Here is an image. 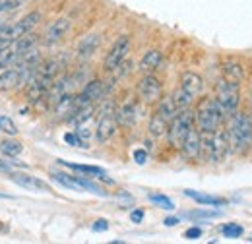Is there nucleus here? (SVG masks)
I'll use <instances>...</instances> for the list:
<instances>
[{
	"mask_svg": "<svg viewBox=\"0 0 252 244\" xmlns=\"http://www.w3.org/2000/svg\"><path fill=\"white\" fill-rule=\"evenodd\" d=\"M229 152L243 153L252 146V115L235 111L225 130Z\"/></svg>",
	"mask_w": 252,
	"mask_h": 244,
	"instance_id": "nucleus-1",
	"label": "nucleus"
},
{
	"mask_svg": "<svg viewBox=\"0 0 252 244\" xmlns=\"http://www.w3.org/2000/svg\"><path fill=\"white\" fill-rule=\"evenodd\" d=\"M194 121H196V128L200 132H216V130H220L223 121H225V113L216 99L204 97L196 105Z\"/></svg>",
	"mask_w": 252,
	"mask_h": 244,
	"instance_id": "nucleus-2",
	"label": "nucleus"
},
{
	"mask_svg": "<svg viewBox=\"0 0 252 244\" xmlns=\"http://www.w3.org/2000/svg\"><path fill=\"white\" fill-rule=\"evenodd\" d=\"M229 153L225 130H216V132H202V155L210 163H220Z\"/></svg>",
	"mask_w": 252,
	"mask_h": 244,
	"instance_id": "nucleus-3",
	"label": "nucleus"
},
{
	"mask_svg": "<svg viewBox=\"0 0 252 244\" xmlns=\"http://www.w3.org/2000/svg\"><path fill=\"white\" fill-rule=\"evenodd\" d=\"M35 43H37L35 35H33V33H26V35H22V37H18V39H14V41L2 45V47H0V72H2L4 68L12 66V64L16 62V59H18L24 51L35 47Z\"/></svg>",
	"mask_w": 252,
	"mask_h": 244,
	"instance_id": "nucleus-4",
	"label": "nucleus"
},
{
	"mask_svg": "<svg viewBox=\"0 0 252 244\" xmlns=\"http://www.w3.org/2000/svg\"><path fill=\"white\" fill-rule=\"evenodd\" d=\"M192 124H194V113H190L189 109L179 111L171 119L169 126H167V140L173 148H177V150L181 148V144H183L185 136L189 134V130L192 128Z\"/></svg>",
	"mask_w": 252,
	"mask_h": 244,
	"instance_id": "nucleus-5",
	"label": "nucleus"
},
{
	"mask_svg": "<svg viewBox=\"0 0 252 244\" xmlns=\"http://www.w3.org/2000/svg\"><path fill=\"white\" fill-rule=\"evenodd\" d=\"M117 109L113 101H107L97 115V126H95V138L99 144H105L107 140L113 138L115 130H117V117H115Z\"/></svg>",
	"mask_w": 252,
	"mask_h": 244,
	"instance_id": "nucleus-6",
	"label": "nucleus"
},
{
	"mask_svg": "<svg viewBox=\"0 0 252 244\" xmlns=\"http://www.w3.org/2000/svg\"><path fill=\"white\" fill-rule=\"evenodd\" d=\"M216 101L220 103V107L223 109L225 115H233L239 109V103H241L239 84L229 82V80L223 78L218 84V90H216Z\"/></svg>",
	"mask_w": 252,
	"mask_h": 244,
	"instance_id": "nucleus-7",
	"label": "nucleus"
},
{
	"mask_svg": "<svg viewBox=\"0 0 252 244\" xmlns=\"http://www.w3.org/2000/svg\"><path fill=\"white\" fill-rule=\"evenodd\" d=\"M105 95V84L101 80H92L84 86V90L80 93H76L74 101H76V111L88 105H94L95 101H99Z\"/></svg>",
	"mask_w": 252,
	"mask_h": 244,
	"instance_id": "nucleus-8",
	"label": "nucleus"
},
{
	"mask_svg": "<svg viewBox=\"0 0 252 244\" xmlns=\"http://www.w3.org/2000/svg\"><path fill=\"white\" fill-rule=\"evenodd\" d=\"M130 53V37L128 35H121L117 41H115V45L111 47V51L107 53V57H105V70L107 72H113L121 62L126 59V55Z\"/></svg>",
	"mask_w": 252,
	"mask_h": 244,
	"instance_id": "nucleus-9",
	"label": "nucleus"
},
{
	"mask_svg": "<svg viewBox=\"0 0 252 244\" xmlns=\"http://www.w3.org/2000/svg\"><path fill=\"white\" fill-rule=\"evenodd\" d=\"M138 93L142 97L144 103H158L163 95V86L154 74H146L142 80H140V86H138Z\"/></svg>",
	"mask_w": 252,
	"mask_h": 244,
	"instance_id": "nucleus-10",
	"label": "nucleus"
},
{
	"mask_svg": "<svg viewBox=\"0 0 252 244\" xmlns=\"http://www.w3.org/2000/svg\"><path fill=\"white\" fill-rule=\"evenodd\" d=\"M179 150L183 152V157L189 159V161L198 159L202 155V132L192 126L189 130V134L185 136V140H183V144H181Z\"/></svg>",
	"mask_w": 252,
	"mask_h": 244,
	"instance_id": "nucleus-11",
	"label": "nucleus"
},
{
	"mask_svg": "<svg viewBox=\"0 0 252 244\" xmlns=\"http://www.w3.org/2000/svg\"><path fill=\"white\" fill-rule=\"evenodd\" d=\"M10 179L14 181V183L18 184V186H22V188H26V190H41V192H51V186L47 183H43L41 179H37V177H32V175H26V173H10Z\"/></svg>",
	"mask_w": 252,
	"mask_h": 244,
	"instance_id": "nucleus-12",
	"label": "nucleus"
},
{
	"mask_svg": "<svg viewBox=\"0 0 252 244\" xmlns=\"http://www.w3.org/2000/svg\"><path fill=\"white\" fill-rule=\"evenodd\" d=\"M72 28V22L68 20V18H59V20H55L47 31H45V43L47 45H53V43H57V41H61L64 35L70 31Z\"/></svg>",
	"mask_w": 252,
	"mask_h": 244,
	"instance_id": "nucleus-13",
	"label": "nucleus"
},
{
	"mask_svg": "<svg viewBox=\"0 0 252 244\" xmlns=\"http://www.w3.org/2000/svg\"><path fill=\"white\" fill-rule=\"evenodd\" d=\"M181 90L189 93L192 99H196L200 93L204 92V80L194 72H185L181 76Z\"/></svg>",
	"mask_w": 252,
	"mask_h": 244,
	"instance_id": "nucleus-14",
	"label": "nucleus"
},
{
	"mask_svg": "<svg viewBox=\"0 0 252 244\" xmlns=\"http://www.w3.org/2000/svg\"><path fill=\"white\" fill-rule=\"evenodd\" d=\"M22 84H24V80H22V74L18 68L8 66L0 72V92H12V90L20 88Z\"/></svg>",
	"mask_w": 252,
	"mask_h": 244,
	"instance_id": "nucleus-15",
	"label": "nucleus"
},
{
	"mask_svg": "<svg viewBox=\"0 0 252 244\" xmlns=\"http://www.w3.org/2000/svg\"><path fill=\"white\" fill-rule=\"evenodd\" d=\"M99 45H101V35H97V33H92V35H86L80 43H78V49H76V57L80 59V61H84V59H90L92 55H94L95 51L99 49Z\"/></svg>",
	"mask_w": 252,
	"mask_h": 244,
	"instance_id": "nucleus-16",
	"label": "nucleus"
},
{
	"mask_svg": "<svg viewBox=\"0 0 252 244\" xmlns=\"http://www.w3.org/2000/svg\"><path fill=\"white\" fill-rule=\"evenodd\" d=\"M117 117V124L125 126V128H132L136 121H138V107L134 101H126L125 105L115 113Z\"/></svg>",
	"mask_w": 252,
	"mask_h": 244,
	"instance_id": "nucleus-17",
	"label": "nucleus"
},
{
	"mask_svg": "<svg viewBox=\"0 0 252 244\" xmlns=\"http://www.w3.org/2000/svg\"><path fill=\"white\" fill-rule=\"evenodd\" d=\"M76 93H66L64 97H61L55 105H53V113L57 115V119H70L76 113V101H74Z\"/></svg>",
	"mask_w": 252,
	"mask_h": 244,
	"instance_id": "nucleus-18",
	"label": "nucleus"
},
{
	"mask_svg": "<svg viewBox=\"0 0 252 244\" xmlns=\"http://www.w3.org/2000/svg\"><path fill=\"white\" fill-rule=\"evenodd\" d=\"M221 72H223V78L229 80V82H235V84H241L245 80V68L235 61H225L221 64Z\"/></svg>",
	"mask_w": 252,
	"mask_h": 244,
	"instance_id": "nucleus-19",
	"label": "nucleus"
},
{
	"mask_svg": "<svg viewBox=\"0 0 252 244\" xmlns=\"http://www.w3.org/2000/svg\"><path fill=\"white\" fill-rule=\"evenodd\" d=\"M177 113H179V109H177L173 97H169V95L163 97V95H161V99L158 101V109H156V115H158L159 119H163L165 122H171V119H173Z\"/></svg>",
	"mask_w": 252,
	"mask_h": 244,
	"instance_id": "nucleus-20",
	"label": "nucleus"
},
{
	"mask_svg": "<svg viewBox=\"0 0 252 244\" xmlns=\"http://www.w3.org/2000/svg\"><path fill=\"white\" fill-rule=\"evenodd\" d=\"M159 66H161V53L156 51V49L146 51L144 57H142V61H140V70L144 74H152L154 70H158Z\"/></svg>",
	"mask_w": 252,
	"mask_h": 244,
	"instance_id": "nucleus-21",
	"label": "nucleus"
},
{
	"mask_svg": "<svg viewBox=\"0 0 252 244\" xmlns=\"http://www.w3.org/2000/svg\"><path fill=\"white\" fill-rule=\"evenodd\" d=\"M185 194L192 198L194 202L202 204V206H214V208H221L227 204L225 198H218V196H210V194H202V192H194V190H185Z\"/></svg>",
	"mask_w": 252,
	"mask_h": 244,
	"instance_id": "nucleus-22",
	"label": "nucleus"
},
{
	"mask_svg": "<svg viewBox=\"0 0 252 244\" xmlns=\"http://www.w3.org/2000/svg\"><path fill=\"white\" fill-rule=\"evenodd\" d=\"M59 163H61V165H66V167L72 169V171H78V173H84V175H95L97 179H103V181H107V183H113L111 179L105 177V171L99 169V167H92V165H76V163H68V161H63V159H59Z\"/></svg>",
	"mask_w": 252,
	"mask_h": 244,
	"instance_id": "nucleus-23",
	"label": "nucleus"
},
{
	"mask_svg": "<svg viewBox=\"0 0 252 244\" xmlns=\"http://www.w3.org/2000/svg\"><path fill=\"white\" fill-rule=\"evenodd\" d=\"M22 144L20 142H16V140H4L2 144H0V152L4 157H8V159H14V157H18L20 153H22Z\"/></svg>",
	"mask_w": 252,
	"mask_h": 244,
	"instance_id": "nucleus-24",
	"label": "nucleus"
},
{
	"mask_svg": "<svg viewBox=\"0 0 252 244\" xmlns=\"http://www.w3.org/2000/svg\"><path fill=\"white\" fill-rule=\"evenodd\" d=\"M167 126H169V122L159 119L158 115H154V117L150 119V136H154V138H163V136L167 134Z\"/></svg>",
	"mask_w": 252,
	"mask_h": 244,
	"instance_id": "nucleus-25",
	"label": "nucleus"
},
{
	"mask_svg": "<svg viewBox=\"0 0 252 244\" xmlns=\"http://www.w3.org/2000/svg\"><path fill=\"white\" fill-rule=\"evenodd\" d=\"M74 181L78 183V186L82 188V190H88V192H94L97 196H107V192L99 186V184H95L94 181H90L88 177H74Z\"/></svg>",
	"mask_w": 252,
	"mask_h": 244,
	"instance_id": "nucleus-26",
	"label": "nucleus"
},
{
	"mask_svg": "<svg viewBox=\"0 0 252 244\" xmlns=\"http://www.w3.org/2000/svg\"><path fill=\"white\" fill-rule=\"evenodd\" d=\"M221 235L225 239H241L245 235V229L241 225H237V223H227V225L221 227Z\"/></svg>",
	"mask_w": 252,
	"mask_h": 244,
	"instance_id": "nucleus-27",
	"label": "nucleus"
},
{
	"mask_svg": "<svg viewBox=\"0 0 252 244\" xmlns=\"http://www.w3.org/2000/svg\"><path fill=\"white\" fill-rule=\"evenodd\" d=\"M53 181H57L59 184H63L64 188L76 190V192H80V190H82V188L78 186V183L74 181V177H70V175H64V173H53Z\"/></svg>",
	"mask_w": 252,
	"mask_h": 244,
	"instance_id": "nucleus-28",
	"label": "nucleus"
},
{
	"mask_svg": "<svg viewBox=\"0 0 252 244\" xmlns=\"http://www.w3.org/2000/svg\"><path fill=\"white\" fill-rule=\"evenodd\" d=\"M148 200L152 202V204H156L159 206L161 210H175V204H173V200L171 198H167V196H163V194H150L148 196Z\"/></svg>",
	"mask_w": 252,
	"mask_h": 244,
	"instance_id": "nucleus-29",
	"label": "nucleus"
},
{
	"mask_svg": "<svg viewBox=\"0 0 252 244\" xmlns=\"http://www.w3.org/2000/svg\"><path fill=\"white\" fill-rule=\"evenodd\" d=\"M173 97V101H175V105H177V109L179 111H183V109H189L190 103H192V97H190L189 93H185L181 88L175 92V95H171Z\"/></svg>",
	"mask_w": 252,
	"mask_h": 244,
	"instance_id": "nucleus-30",
	"label": "nucleus"
},
{
	"mask_svg": "<svg viewBox=\"0 0 252 244\" xmlns=\"http://www.w3.org/2000/svg\"><path fill=\"white\" fill-rule=\"evenodd\" d=\"M0 132L8 134V136H16L18 134V126L10 117H0Z\"/></svg>",
	"mask_w": 252,
	"mask_h": 244,
	"instance_id": "nucleus-31",
	"label": "nucleus"
},
{
	"mask_svg": "<svg viewBox=\"0 0 252 244\" xmlns=\"http://www.w3.org/2000/svg\"><path fill=\"white\" fill-rule=\"evenodd\" d=\"M220 212H208V210H196V212H190L187 214V217L190 219H214V217H220Z\"/></svg>",
	"mask_w": 252,
	"mask_h": 244,
	"instance_id": "nucleus-32",
	"label": "nucleus"
},
{
	"mask_svg": "<svg viewBox=\"0 0 252 244\" xmlns=\"http://www.w3.org/2000/svg\"><path fill=\"white\" fill-rule=\"evenodd\" d=\"M64 142H66V144H70V146L86 148V146H84V140H82V138H80L76 132H66V134H64Z\"/></svg>",
	"mask_w": 252,
	"mask_h": 244,
	"instance_id": "nucleus-33",
	"label": "nucleus"
},
{
	"mask_svg": "<svg viewBox=\"0 0 252 244\" xmlns=\"http://www.w3.org/2000/svg\"><path fill=\"white\" fill-rule=\"evenodd\" d=\"M200 237H202V229L200 227H190L189 231L185 233V239H189V241H196Z\"/></svg>",
	"mask_w": 252,
	"mask_h": 244,
	"instance_id": "nucleus-34",
	"label": "nucleus"
},
{
	"mask_svg": "<svg viewBox=\"0 0 252 244\" xmlns=\"http://www.w3.org/2000/svg\"><path fill=\"white\" fill-rule=\"evenodd\" d=\"M92 229H94L95 233H103V231H107V229H109V221H107V219H97Z\"/></svg>",
	"mask_w": 252,
	"mask_h": 244,
	"instance_id": "nucleus-35",
	"label": "nucleus"
},
{
	"mask_svg": "<svg viewBox=\"0 0 252 244\" xmlns=\"http://www.w3.org/2000/svg\"><path fill=\"white\" fill-rule=\"evenodd\" d=\"M134 161H136L138 165H144V163L148 161V152H146V150H136V152H134Z\"/></svg>",
	"mask_w": 252,
	"mask_h": 244,
	"instance_id": "nucleus-36",
	"label": "nucleus"
},
{
	"mask_svg": "<svg viewBox=\"0 0 252 244\" xmlns=\"http://www.w3.org/2000/svg\"><path fill=\"white\" fill-rule=\"evenodd\" d=\"M14 171V161H4V159H0V173H12Z\"/></svg>",
	"mask_w": 252,
	"mask_h": 244,
	"instance_id": "nucleus-37",
	"label": "nucleus"
},
{
	"mask_svg": "<svg viewBox=\"0 0 252 244\" xmlns=\"http://www.w3.org/2000/svg\"><path fill=\"white\" fill-rule=\"evenodd\" d=\"M130 219H132V223H142V219H144V212H142V210H134V212L130 214Z\"/></svg>",
	"mask_w": 252,
	"mask_h": 244,
	"instance_id": "nucleus-38",
	"label": "nucleus"
},
{
	"mask_svg": "<svg viewBox=\"0 0 252 244\" xmlns=\"http://www.w3.org/2000/svg\"><path fill=\"white\" fill-rule=\"evenodd\" d=\"M163 223H165L167 227H175V225L179 223V219H177V217H167V219H165Z\"/></svg>",
	"mask_w": 252,
	"mask_h": 244,
	"instance_id": "nucleus-39",
	"label": "nucleus"
},
{
	"mask_svg": "<svg viewBox=\"0 0 252 244\" xmlns=\"http://www.w3.org/2000/svg\"><path fill=\"white\" fill-rule=\"evenodd\" d=\"M4 229H6V225H4V223H2V221H0V233H2V231H4Z\"/></svg>",
	"mask_w": 252,
	"mask_h": 244,
	"instance_id": "nucleus-40",
	"label": "nucleus"
},
{
	"mask_svg": "<svg viewBox=\"0 0 252 244\" xmlns=\"http://www.w3.org/2000/svg\"><path fill=\"white\" fill-rule=\"evenodd\" d=\"M0 198H6V196H4V194H0Z\"/></svg>",
	"mask_w": 252,
	"mask_h": 244,
	"instance_id": "nucleus-41",
	"label": "nucleus"
},
{
	"mask_svg": "<svg viewBox=\"0 0 252 244\" xmlns=\"http://www.w3.org/2000/svg\"><path fill=\"white\" fill-rule=\"evenodd\" d=\"M251 241H252V235H251Z\"/></svg>",
	"mask_w": 252,
	"mask_h": 244,
	"instance_id": "nucleus-42",
	"label": "nucleus"
},
{
	"mask_svg": "<svg viewBox=\"0 0 252 244\" xmlns=\"http://www.w3.org/2000/svg\"><path fill=\"white\" fill-rule=\"evenodd\" d=\"M0 18H2V16H0Z\"/></svg>",
	"mask_w": 252,
	"mask_h": 244,
	"instance_id": "nucleus-43",
	"label": "nucleus"
}]
</instances>
